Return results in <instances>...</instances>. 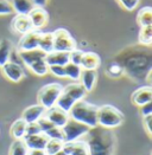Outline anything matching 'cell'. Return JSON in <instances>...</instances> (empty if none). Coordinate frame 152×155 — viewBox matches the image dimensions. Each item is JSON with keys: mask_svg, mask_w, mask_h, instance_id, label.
Wrapping results in <instances>:
<instances>
[{"mask_svg": "<svg viewBox=\"0 0 152 155\" xmlns=\"http://www.w3.org/2000/svg\"><path fill=\"white\" fill-rule=\"evenodd\" d=\"M89 129L90 128H88L87 126L69 118L68 123L62 128L63 142H75L77 140H81L83 136H86Z\"/></svg>", "mask_w": 152, "mask_h": 155, "instance_id": "7", "label": "cell"}, {"mask_svg": "<svg viewBox=\"0 0 152 155\" xmlns=\"http://www.w3.org/2000/svg\"><path fill=\"white\" fill-rule=\"evenodd\" d=\"M81 140L86 142L90 155H113L116 146V136L113 130L105 129L99 126L89 129Z\"/></svg>", "mask_w": 152, "mask_h": 155, "instance_id": "1", "label": "cell"}, {"mask_svg": "<svg viewBox=\"0 0 152 155\" xmlns=\"http://www.w3.org/2000/svg\"><path fill=\"white\" fill-rule=\"evenodd\" d=\"M98 81V72L96 70H82L81 77H80V84L85 88L87 92H90L95 88Z\"/></svg>", "mask_w": 152, "mask_h": 155, "instance_id": "19", "label": "cell"}, {"mask_svg": "<svg viewBox=\"0 0 152 155\" xmlns=\"http://www.w3.org/2000/svg\"><path fill=\"white\" fill-rule=\"evenodd\" d=\"M42 32L32 30L29 33H25L22 36V38L18 41V51H35L38 50L39 40H40Z\"/></svg>", "mask_w": 152, "mask_h": 155, "instance_id": "8", "label": "cell"}, {"mask_svg": "<svg viewBox=\"0 0 152 155\" xmlns=\"http://www.w3.org/2000/svg\"><path fill=\"white\" fill-rule=\"evenodd\" d=\"M23 140L25 142L26 147L29 148V150H44L47 143L49 141L48 136L43 133L32 135V136H25Z\"/></svg>", "mask_w": 152, "mask_h": 155, "instance_id": "14", "label": "cell"}, {"mask_svg": "<svg viewBox=\"0 0 152 155\" xmlns=\"http://www.w3.org/2000/svg\"><path fill=\"white\" fill-rule=\"evenodd\" d=\"M125 121L124 114L113 105L106 104L98 108V126L105 129L113 130L123 126Z\"/></svg>", "mask_w": 152, "mask_h": 155, "instance_id": "3", "label": "cell"}, {"mask_svg": "<svg viewBox=\"0 0 152 155\" xmlns=\"http://www.w3.org/2000/svg\"><path fill=\"white\" fill-rule=\"evenodd\" d=\"M143 126H144V129L146 130L147 135L151 137L152 136V115L143 117Z\"/></svg>", "mask_w": 152, "mask_h": 155, "instance_id": "37", "label": "cell"}, {"mask_svg": "<svg viewBox=\"0 0 152 155\" xmlns=\"http://www.w3.org/2000/svg\"><path fill=\"white\" fill-rule=\"evenodd\" d=\"M98 108L95 104H92L87 101L76 102L73 109L69 111V117L76 122H80L88 128L98 127Z\"/></svg>", "mask_w": 152, "mask_h": 155, "instance_id": "2", "label": "cell"}, {"mask_svg": "<svg viewBox=\"0 0 152 155\" xmlns=\"http://www.w3.org/2000/svg\"><path fill=\"white\" fill-rule=\"evenodd\" d=\"M65 69V76L67 78L74 81V82H78L80 77H81V74H82V69L80 65H75L73 63H68V64L64 66Z\"/></svg>", "mask_w": 152, "mask_h": 155, "instance_id": "27", "label": "cell"}, {"mask_svg": "<svg viewBox=\"0 0 152 155\" xmlns=\"http://www.w3.org/2000/svg\"><path fill=\"white\" fill-rule=\"evenodd\" d=\"M25 130H26V123L22 120L18 118L11 124L10 128V134L14 140H23L25 136Z\"/></svg>", "mask_w": 152, "mask_h": 155, "instance_id": "23", "label": "cell"}, {"mask_svg": "<svg viewBox=\"0 0 152 155\" xmlns=\"http://www.w3.org/2000/svg\"><path fill=\"white\" fill-rule=\"evenodd\" d=\"M101 64L100 57L94 52H85L81 59V69L82 70H96Z\"/></svg>", "mask_w": 152, "mask_h": 155, "instance_id": "20", "label": "cell"}, {"mask_svg": "<svg viewBox=\"0 0 152 155\" xmlns=\"http://www.w3.org/2000/svg\"><path fill=\"white\" fill-rule=\"evenodd\" d=\"M63 87L58 83H51L42 87L37 94L38 104L42 105L45 110L51 109L56 105V102L62 94Z\"/></svg>", "mask_w": 152, "mask_h": 155, "instance_id": "5", "label": "cell"}, {"mask_svg": "<svg viewBox=\"0 0 152 155\" xmlns=\"http://www.w3.org/2000/svg\"><path fill=\"white\" fill-rule=\"evenodd\" d=\"M62 92H64L65 95H68L75 102L83 101L85 97H86V95H87V91L85 90V88L80 83H77V82L76 83H70L67 87H64Z\"/></svg>", "mask_w": 152, "mask_h": 155, "instance_id": "17", "label": "cell"}, {"mask_svg": "<svg viewBox=\"0 0 152 155\" xmlns=\"http://www.w3.org/2000/svg\"><path fill=\"white\" fill-rule=\"evenodd\" d=\"M55 155H67V154H65V153H64L63 150H61V152H58V153H57V154H55Z\"/></svg>", "mask_w": 152, "mask_h": 155, "instance_id": "41", "label": "cell"}, {"mask_svg": "<svg viewBox=\"0 0 152 155\" xmlns=\"http://www.w3.org/2000/svg\"><path fill=\"white\" fill-rule=\"evenodd\" d=\"M62 150L67 155H90L88 147L83 140H77L75 142H64Z\"/></svg>", "mask_w": 152, "mask_h": 155, "instance_id": "16", "label": "cell"}, {"mask_svg": "<svg viewBox=\"0 0 152 155\" xmlns=\"http://www.w3.org/2000/svg\"><path fill=\"white\" fill-rule=\"evenodd\" d=\"M13 13L14 11L11 2L9 0H0V15H10Z\"/></svg>", "mask_w": 152, "mask_h": 155, "instance_id": "33", "label": "cell"}, {"mask_svg": "<svg viewBox=\"0 0 152 155\" xmlns=\"http://www.w3.org/2000/svg\"><path fill=\"white\" fill-rule=\"evenodd\" d=\"M10 2L12 5L13 11L17 14H22V15H27L35 7L30 0H12Z\"/></svg>", "mask_w": 152, "mask_h": 155, "instance_id": "22", "label": "cell"}, {"mask_svg": "<svg viewBox=\"0 0 152 155\" xmlns=\"http://www.w3.org/2000/svg\"><path fill=\"white\" fill-rule=\"evenodd\" d=\"M138 40L141 45L150 46L152 44V26H143L140 27Z\"/></svg>", "mask_w": 152, "mask_h": 155, "instance_id": "29", "label": "cell"}, {"mask_svg": "<svg viewBox=\"0 0 152 155\" xmlns=\"http://www.w3.org/2000/svg\"><path fill=\"white\" fill-rule=\"evenodd\" d=\"M123 71H124V69L118 64V63H112V64L108 65V68H107V72H108V75L113 78L120 77V76L123 75Z\"/></svg>", "mask_w": 152, "mask_h": 155, "instance_id": "31", "label": "cell"}, {"mask_svg": "<svg viewBox=\"0 0 152 155\" xmlns=\"http://www.w3.org/2000/svg\"><path fill=\"white\" fill-rule=\"evenodd\" d=\"M27 155H45L44 150H29Z\"/></svg>", "mask_w": 152, "mask_h": 155, "instance_id": "40", "label": "cell"}, {"mask_svg": "<svg viewBox=\"0 0 152 155\" xmlns=\"http://www.w3.org/2000/svg\"><path fill=\"white\" fill-rule=\"evenodd\" d=\"M11 28H12L13 32H16L18 35H22V36L25 35V33H29L30 31L33 30L29 17L27 15H22V14H17L12 19Z\"/></svg>", "mask_w": 152, "mask_h": 155, "instance_id": "13", "label": "cell"}, {"mask_svg": "<svg viewBox=\"0 0 152 155\" xmlns=\"http://www.w3.org/2000/svg\"><path fill=\"white\" fill-rule=\"evenodd\" d=\"M45 63L48 66L52 65H60L65 66L69 63V52L52 51L48 54H45Z\"/></svg>", "mask_w": 152, "mask_h": 155, "instance_id": "18", "label": "cell"}, {"mask_svg": "<svg viewBox=\"0 0 152 155\" xmlns=\"http://www.w3.org/2000/svg\"><path fill=\"white\" fill-rule=\"evenodd\" d=\"M139 113H140V115H141L143 117L150 116V115H152V102L144 104L143 107H140V108H139Z\"/></svg>", "mask_w": 152, "mask_h": 155, "instance_id": "38", "label": "cell"}, {"mask_svg": "<svg viewBox=\"0 0 152 155\" xmlns=\"http://www.w3.org/2000/svg\"><path fill=\"white\" fill-rule=\"evenodd\" d=\"M75 103L76 102L73 98H70L68 95H65L64 92H62V94L60 95V97H58V100H57L55 107H57L58 109L63 110L64 113L69 114V111L73 109V107L75 105Z\"/></svg>", "mask_w": 152, "mask_h": 155, "instance_id": "25", "label": "cell"}, {"mask_svg": "<svg viewBox=\"0 0 152 155\" xmlns=\"http://www.w3.org/2000/svg\"><path fill=\"white\" fill-rule=\"evenodd\" d=\"M20 61L36 75V76H45L49 70L45 63V53L40 50L35 51H18Z\"/></svg>", "mask_w": 152, "mask_h": 155, "instance_id": "4", "label": "cell"}, {"mask_svg": "<svg viewBox=\"0 0 152 155\" xmlns=\"http://www.w3.org/2000/svg\"><path fill=\"white\" fill-rule=\"evenodd\" d=\"M27 17L31 21L32 28L36 31H39L40 28H43L49 21V14L42 7H33L31 10V12L27 14Z\"/></svg>", "mask_w": 152, "mask_h": 155, "instance_id": "10", "label": "cell"}, {"mask_svg": "<svg viewBox=\"0 0 152 155\" xmlns=\"http://www.w3.org/2000/svg\"><path fill=\"white\" fill-rule=\"evenodd\" d=\"M29 148L26 147L24 140H14L11 143L9 155H27Z\"/></svg>", "mask_w": 152, "mask_h": 155, "instance_id": "28", "label": "cell"}, {"mask_svg": "<svg viewBox=\"0 0 152 155\" xmlns=\"http://www.w3.org/2000/svg\"><path fill=\"white\" fill-rule=\"evenodd\" d=\"M12 56V44L7 39L0 40V68L11 61Z\"/></svg>", "mask_w": 152, "mask_h": 155, "instance_id": "21", "label": "cell"}, {"mask_svg": "<svg viewBox=\"0 0 152 155\" xmlns=\"http://www.w3.org/2000/svg\"><path fill=\"white\" fill-rule=\"evenodd\" d=\"M1 72L10 82H13V83L20 82L25 75L22 65L16 63V62H12V61L7 62L4 66H1Z\"/></svg>", "mask_w": 152, "mask_h": 155, "instance_id": "9", "label": "cell"}, {"mask_svg": "<svg viewBox=\"0 0 152 155\" xmlns=\"http://www.w3.org/2000/svg\"><path fill=\"white\" fill-rule=\"evenodd\" d=\"M31 2H32V5L35 6V7H44L47 4H48V1L49 0H30Z\"/></svg>", "mask_w": 152, "mask_h": 155, "instance_id": "39", "label": "cell"}, {"mask_svg": "<svg viewBox=\"0 0 152 155\" xmlns=\"http://www.w3.org/2000/svg\"><path fill=\"white\" fill-rule=\"evenodd\" d=\"M132 103L137 107H143L144 104L150 103L152 101V90L151 87H141L134 91L131 96Z\"/></svg>", "mask_w": 152, "mask_h": 155, "instance_id": "15", "label": "cell"}, {"mask_svg": "<svg viewBox=\"0 0 152 155\" xmlns=\"http://www.w3.org/2000/svg\"><path fill=\"white\" fill-rule=\"evenodd\" d=\"M54 36V51L71 52L76 48L75 39L65 28H57L52 32Z\"/></svg>", "mask_w": 152, "mask_h": 155, "instance_id": "6", "label": "cell"}, {"mask_svg": "<svg viewBox=\"0 0 152 155\" xmlns=\"http://www.w3.org/2000/svg\"><path fill=\"white\" fill-rule=\"evenodd\" d=\"M38 50L44 52L45 54L54 51V36H52V32H45V33L42 32L39 45H38Z\"/></svg>", "mask_w": 152, "mask_h": 155, "instance_id": "24", "label": "cell"}, {"mask_svg": "<svg viewBox=\"0 0 152 155\" xmlns=\"http://www.w3.org/2000/svg\"><path fill=\"white\" fill-rule=\"evenodd\" d=\"M116 1L126 11H133L139 4V0H116Z\"/></svg>", "mask_w": 152, "mask_h": 155, "instance_id": "35", "label": "cell"}, {"mask_svg": "<svg viewBox=\"0 0 152 155\" xmlns=\"http://www.w3.org/2000/svg\"><path fill=\"white\" fill-rule=\"evenodd\" d=\"M44 114H45V109L42 105L33 104V105L27 107L25 110L23 111L20 118L25 122L26 124H29V123H37L38 120L40 117L44 116Z\"/></svg>", "mask_w": 152, "mask_h": 155, "instance_id": "12", "label": "cell"}, {"mask_svg": "<svg viewBox=\"0 0 152 155\" xmlns=\"http://www.w3.org/2000/svg\"><path fill=\"white\" fill-rule=\"evenodd\" d=\"M49 72L52 74L54 76L58 78H67L65 76V69L64 66H60V65H52V66H48Z\"/></svg>", "mask_w": 152, "mask_h": 155, "instance_id": "34", "label": "cell"}, {"mask_svg": "<svg viewBox=\"0 0 152 155\" xmlns=\"http://www.w3.org/2000/svg\"><path fill=\"white\" fill-rule=\"evenodd\" d=\"M85 52L80 49H75L71 52H69V63H73L75 65L81 64V59H82V56H83Z\"/></svg>", "mask_w": 152, "mask_h": 155, "instance_id": "32", "label": "cell"}, {"mask_svg": "<svg viewBox=\"0 0 152 155\" xmlns=\"http://www.w3.org/2000/svg\"><path fill=\"white\" fill-rule=\"evenodd\" d=\"M40 133H42V130L39 128L38 123H29V124H26L25 136H32V135H37V134H40Z\"/></svg>", "mask_w": 152, "mask_h": 155, "instance_id": "36", "label": "cell"}, {"mask_svg": "<svg viewBox=\"0 0 152 155\" xmlns=\"http://www.w3.org/2000/svg\"><path fill=\"white\" fill-rule=\"evenodd\" d=\"M137 23L143 26H151L152 25V10L151 7H143L137 14Z\"/></svg>", "mask_w": 152, "mask_h": 155, "instance_id": "26", "label": "cell"}, {"mask_svg": "<svg viewBox=\"0 0 152 155\" xmlns=\"http://www.w3.org/2000/svg\"><path fill=\"white\" fill-rule=\"evenodd\" d=\"M63 141L60 140H49L45 148H44V153L45 155H55L57 154L58 152L62 150L63 148Z\"/></svg>", "mask_w": 152, "mask_h": 155, "instance_id": "30", "label": "cell"}, {"mask_svg": "<svg viewBox=\"0 0 152 155\" xmlns=\"http://www.w3.org/2000/svg\"><path fill=\"white\" fill-rule=\"evenodd\" d=\"M44 116L47 117L54 126H56V127L60 128V129L63 128L64 126L68 123L69 118H70V117H69V114L64 113L63 110L58 109L57 107H54V108H51V109L45 110Z\"/></svg>", "mask_w": 152, "mask_h": 155, "instance_id": "11", "label": "cell"}]
</instances>
